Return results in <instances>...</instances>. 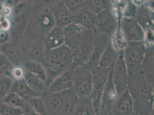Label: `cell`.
<instances>
[{
  "instance_id": "23",
  "label": "cell",
  "mask_w": 154,
  "mask_h": 115,
  "mask_svg": "<svg viewBox=\"0 0 154 115\" xmlns=\"http://www.w3.org/2000/svg\"><path fill=\"white\" fill-rule=\"evenodd\" d=\"M85 7L93 13L98 14L106 9H112V5L110 1L106 0H86L85 1Z\"/></svg>"
},
{
  "instance_id": "32",
  "label": "cell",
  "mask_w": 154,
  "mask_h": 115,
  "mask_svg": "<svg viewBox=\"0 0 154 115\" xmlns=\"http://www.w3.org/2000/svg\"><path fill=\"white\" fill-rule=\"evenodd\" d=\"M128 2L125 7V11L124 12L123 17L128 18H135L137 12L138 7H137L131 1H129Z\"/></svg>"
},
{
  "instance_id": "19",
  "label": "cell",
  "mask_w": 154,
  "mask_h": 115,
  "mask_svg": "<svg viewBox=\"0 0 154 115\" xmlns=\"http://www.w3.org/2000/svg\"><path fill=\"white\" fill-rule=\"evenodd\" d=\"M36 26L40 30V32L44 34V36L55 26V23L52 16L50 9L47 8L38 16L35 20Z\"/></svg>"
},
{
  "instance_id": "11",
  "label": "cell",
  "mask_w": 154,
  "mask_h": 115,
  "mask_svg": "<svg viewBox=\"0 0 154 115\" xmlns=\"http://www.w3.org/2000/svg\"><path fill=\"white\" fill-rule=\"evenodd\" d=\"M97 26L95 31L112 38L118 26L117 20L112 9L105 10L98 14Z\"/></svg>"
},
{
  "instance_id": "35",
  "label": "cell",
  "mask_w": 154,
  "mask_h": 115,
  "mask_svg": "<svg viewBox=\"0 0 154 115\" xmlns=\"http://www.w3.org/2000/svg\"><path fill=\"white\" fill-rule=\"evenodd\" d=\"M0 25L1 27V30L8 32L11 26V21L5 17L0 16Z\"/></svg>"
},
{
  "instance_id": "30",
  "label": "cell",
  "mask_w": 154,
  "mask_h": 115,
  "mask_svg": "<svg viewBox=\"0 0 154 115\" xmlns=\"http://www.w3.org/2000/svg\"><path fill=\"white\" fill-rule=\"evenodd\" d=\"M64 4L73 15L85 5L84 0H64Z\"/></svg>"
},
{
  "instance_id": "27",
  "label": "cell",
  "mask_w": 154,
  "mask_h": 115,
  "mask_svg": "<svg viewBox=\"0 0 154 115\" xmlns=\"http://www.w3.org/2000/svg\"><path fill=\"white\" fill-rule=\"evenodd\" d=\"M24 101L17 93L12 91H11L1 100V102L7 105L20 108H21Z\"/></svg>"
},
{
  "instance_id": "31",
  "label": "cell",
  "mask_w": 154,
  "mask_h": 115,
  "mask_svg": "<svg viewBox=\"0 0 154 115\" xmlns=\"http://www.w3.org/2000/svg\"><path fill=\"white\" fill-rule=\"evenodd\" d=\"M0 115H23L21 109L15 108L7 105L3 102H0Z\"/></svg>"
},
{
  "instance_id": "10",
  "label": "cell",
  "mask_w": 154,
  "mask_h": 115,
  "mask_svg": "<svg viewBox=\"0 0 154 115\" xmlns=\"http://www.w3.org/2000/svg\"><path fill=\"white\" fill-rule=\"evenodd\" d=\"M95 39L94 43V48L90 55V58L87 64L84 66L92 74L94 73L98 68V64L100 57L104 51L106 45L110 39L112 38L106 35L98 33L94 31Z\"/></svg>"
},
{
  "instance_id": "37",
  "label": "cell",
  "mask_w": 154,
  "mask_h": 115,
  "mask_svg": "<svg viewBox=\"0 0 154 115\" xmlns=\"http://www.w3.org/2000/svg\"><path fill=\"white\" fill-rule=\"evenodd\" d=\"M9 35L8 32L1 31L0 32V45H5L8 42Z\"/></svg>"
},
{
  "instance_id": "1",
  "label": "cell",
  "mask_w": 154,
  "mask_h": 115,
  "mask_svg": "<svg viewBox=\"0 0 154 115\" xmlns=\"http://www.w3.org/2000/svg\"><path fill=\"white\" fill-rule=\"evenodd\" d=\"M43 97L47 115H73L78 102L72 88L57 93L45 92Z\"/></svg>"
},
{
  "instance_id": "34",
  "label": "cell",
  "mask_w": 154,
  "mask_h": 115,
  "mask_svg": "<svg viewBox=\"0 0 154 115\" xmlns=\"http://www.w3.org/2000/svg\"><path fill=\"white\" fill-rule=\"evenodd\" d=\"M25 70H24L20 67H14L12 73V78L15 80H19L24 78Z\"/></svg>"
},
{
  "instance_id": "42",
  "label": "cell",
  "mask_w": 154,
  "mask_h": 115,
  "mask_svg": "<svg viewBox=\"0 0 154 115\" xmlns=\"http://www.w3.org/2000/svg\"></svg>"
},
{
  "instance_id": "20",
  "label": "cell",
  "mask_w": 154,
  "mask_h": 115,
  "mask_svg": "<svg viewBox=\"0 0 154 115\" xmlns=\"http://www.w3.org/2000/svg\"><path fill=\"white\" fill-rule=\"evenodd\" d=\"M11 91L17 93L25 101L35 97L42 96L31 89L24 79L14 81Z\"/></svg>"
},
{
  "instance_id": "6",
  "label": "cell",
  "mask_w": 154,
  "mask_h": 115,
  "mask_svg": "<svg viewBox=\"0 0 154 115\" xmlns=\"http://www.w3.org/2000/svg\"><path fill=\"white\" fill-rule=\"evenodd\" d=\"M94 39V31L89 30L82 44L72 50V67H82L87 64L93 50Z\"/></svg>"
},
{
  "instance_id": "25",
  "label": "cell",
  "mask_w": 154,
  "mask_h": 115,
  "mask_svg": "<svg viewBox=\"0 0 154 115\" xmlns=\"http://www.w3.org/2000/svg\"><path fill=\"white\" fill-rule=\"evenodd\" d=\"M14 66L9 59L0 52V75L12 78Z\"/></svg>"
},
{
  "instance_id": "33",
  "label": "cell",
  "mask_w": 154,
  "mask_h": 115,
  "mask_svg": "<svg viewBox=\"0 0 154 115\" xmlns=\"http://www.w3.org/2000/svg\"><path fill=\"white\" fill-rule=\"evenodd\" d=\"M21 109L23 115H41L38 113L26 101H24Z\"/></svg>"
},
{
  "instance_id": "18",
  "label": "cell",
  "mask_w": 154,
  "mask_h": 115,
  "mask_svg": "<svg viewBox=\"0 0 154 115\" xmlns=\"http://www.w3.org/2000/svg\"><path fill=\"white\" fill-rule=\"evenodd\" d=\"M119 51L113 45L112 39H110L100 59L98 67L111 68L115 62Z\"/></svg>"
},
{
  "instance_id": "29",
  "label": "cell",
  "mask_w": 154,
  "mask_h": 115,
  "mask_svg": "<svg viewBox=\"0 0 154 115\" xmlns=\"http://www.w3.org/2000/svg\"><path fill=\"white\" fill-rule=\"evenodd\" d=\"M1 52L5 54L9 60L12 62V61H15L18 59L19 51L17 46L12 44H9L8 42L0 46Z\"/></svg>"
},
{
  "instance_id": "26",
  "label": "cell",
  "mask_w": 154,
  "mask_h": 115,
  "mask_svg": "<svg viewBox=\"0 0 154 115\" xmlns=\"http://www.w3.org/2000/svg\"><path fill=\"white\" fill-rule=\"evenodd\" d=\"M26 102L38 114L47 115V109L43 96L33 97L26 101Z\"/></svg>"
},
{
  "instance_id": "38",
  "label": "cell",
  "mask_w": 154,
  "mask_h": 115,
  "mask_svg": "<svg viewBox=\"0 0 154 115\" xmlns=\"http://www.w3.org/2000/svg\"><path fill=\"white\" fill-rule=\"evenodd\" d=\"M132 115H139V114H138V113H136V112H134V113H133V114H132Z\"/></svg>"
},
{
  "instance_id": "41",
  "label": "cell",
  "mask_w": 154,
  "mask_h": 115,
  "mask_svg": "<svg viewBox=\"0 0 154 115\" xmlns=\"http://www.w3.org/2000/svg\"></svg>"
},
{
  "instance_id": "16",
  "label": "cell",
  "mask_w": 154,
  "mask_h": 115,
  "mask_svg": "<svg viewBox=\"0 0 154 115\" xmlns=\"http://www.w3.org/2000/svg\"><path fill=\"white\" fill-rule=\"evenodd\" d=\"M72 17L74 23L82 26L85 28L90 31H95L96 30L97 14L90 11L85 5L77 13L74 14Z\"/></svg>"
},
{
  "instance_id": "2",
  "label": "cell",
  "mask_w": 154,
  "mask_h": 115,
  "mask_svg": "<svg viewBox=\"0 0 154 115\" xmlns=\"http://www.w3.org/2000/svg\"><path fill=\"white\" fill-rule=\"evenodd\" d=\"M124 51V59L129 76L138 70L146 57L147 47L145 41L127 43Z\"/></svg>"
},
{
  "instance_id": "40",
  "label": "cell",
  "mask_w": 154,
  "mask_h": 115,
  "mask_svg": "<svg viewBox=\"0 0 154 115\" xmlns=\"http://www.w3.org/2000/svg\"><path fill=\"white\" fill-rule=\"evenodd\" d=\"M0 46H1V45H0ZM0 52H1V50H0Z\"/></svg>"
},
{
  "instance_id": "24",
  "label": "cell",
  "mask_w": 154,
  "mask_h": 115,
  "mask_svg": "<svg viewBox=\"0 0 154 115\" xmlns=\"http://www.w3.org/2000/svg\"><path fill=\"white\" fill-rule=\"evenodd\" d=\"M90 97L78 98L77 108L73 115H96Z\"/></svg>"
},
{
  "instance_id": "5",
  "label": "cell",
  "mask_w": 154,
  "mask_h": 115,
  "mask_svg": "<svg viewBox=\"0 0 154 115\" xmlns=\"http://www.w3.org/2000/svg\"><path fill=\"white\" fill-rule=\"evenodd\" d=\"M111 68L98 67L93 73V88L90 99L96 115H99L104 86L109 77Z\"/></svg>"
},
{
  "instance_id": "7",
  "label": "cell",
  "mask_w": 154,
  "mask_h": 115,
  "mask_svg": "<svg viewBox=\"0 0 154 115\" xmlns=\"http://www.w3.org/2000/svg\"><path fill=\"white\" fill-rule=\"evenodd\" d=\"M47 63H57L60 64L64 69L68 70L72 66L73 54L70 48L63 45L62 46L46 51L43 66Z\"/></svg>"
},
{
  "instance_id": "15",
  "label": "cell",
  "mask_w": 154,
  "mask_h": 115,
  "mask_svg": "<svg viewBox=\"0 0 154 115\" xmlns=\"http://www.w3.org/2000/svg\"><path fill=\"white\" fill-rule=\"evenodd\" d=\"M74 70L75 67L71 66L47 86L46 92L57 93L71 88Z\"/></svg>"
},
{
  "instance_id": "14",
  "label": "cell",
  "mask_w": 154,
  "mask_h": 115,
  "mask_svg": "<svg viewBox=\"0 0 154 115\" xmlns=\"http://www.w3.org/2000/svg\"><path fill=\"white\" fill-rule=\"evenodd\" d=\"M134 112V101L128 88L118 96L109 115H132Z\"/></svg>"
},
{
  "instance_id": "17",
  "label": "cell",
  "mask_w": 154,
  "mask_h": 115,
  "mask_svg": "<svg viewBox=\"0 0 154 115\" xmlns=\"http://www.w3.org/2000/svg\"><path fill=\"white\" fill-rule=\"evenodd\" d=\"M43 43L45 52L54 50L64 45V33L63 28L55 26L45 35Z\"/></svg>"
},
{
  "instance_id": "36",
  "label": "cell",
  "mask_w": 154,
  "mask_h": 115,
  "mask_svg": "<svg viewBox=\"0 0 154 115\" xmlns=\"http://www.w3.org/2000/svg\"><path fill=\"white\" fill-rule=\"evenodd\" d=\"M12 10L11 7L7 5H3L2 10L0 12V16L8 18V17H9L12 14Z\"/></svg>"
},
{
  "instance_id": "39",
  "label": "cell",
  "mask_w": 154,
  "mask_h": 115,
  "mask_svg": "<svg viewBox=\"0 0 154 115\" xmlns=\"http://www.w3.org/2000/svg\"><path fill=\"white\" fill-rule=\"evenodd\" d=\"M2 30H1V25H0V32Z\"/></svg>"
},
{
  "instance_id": "12",
  "label": "cell",
  "mask_w": 154,
  "mask_h": 115,
  "mask_svg": "<svg viewBox=\"0 0 154 115\" xmlns=\"http://www.w3.org/2000/svg\"><path fill=\"white\" fill-rule=\"evenodd\" d=\"M117 97V93L113 82L111 67L108 80L103 89L99 115H110L112 108Z\"/></svg>"
},
{
  "instance_id": "28",
  "label": "cell",
  "mask_w": 154,
  "mask_h": 115,
  "mask_svg": "<svg viewBox=\"0 0 154 115\" xmlns=\"http://www.w3.org/2000/svg\"><path fill=\"white\" fill-rule=\"evenodd\" d=\"M13 78L5 76L0 75V99L4 97L11 91L13 86Z\"/></svg>"
},
{
  "instance_id": "21",
  "label": "cell",
  "mask_w": 154,
  "mask_h": 115,
  "mask_svg": "<svg viewBox=\"0 0 154 115\" xmlns=\"http://www.w3.org/2000/svg\"><path fill=\"white\" fill-rule=\"evenodd\" d=\"M23 79L30 88L39 95L43 96L46 92L47 83L36 76L25 70Z\"/></svg>"
},
{
  "instance_id": "8",
  "label": "cell",
  "mask_w": 154,
  "mask_h": 115,
  "mask_svg": "<svg viewBox=\"0 0 154 115\" xmlns=\"http://www.w3.org/2000/svg\"><path fill=\"white\" fill-rule=\"evenodd\" d=\"M120 27L124 40L127 43L144 41L145 31L135 18L122 17Z\"/></svg>"
},
{
  "instance_id": "9",
  "label": "cell",
  "mask_w": 154,
  "mask_h": 115,
  "mask_svg": "<svg viewBox=\"0 0 154 115\" xmlns=\"http://www.w3.org/2000/svg\"><path fill=\"white\" fill-rule=\"evenodd\" d=\"M64 44L72 51L84 42L89 30L75 23H71L63 28Z\"/></svg>"
},
{
  "instance_id": "13",
  "label": "cell",
  "mask_w": 154,
  "mask_h": 115,
  "mask_svg": "<svg viewBox=\"0 0 154 115\" xmlns=\"http://www.w3.org/2000/svg\"><path fill=\"white\" fill-rule=\"evenodd\" d=\"M50 9L55 26L63 28L73 23L72 15L64 4L63 1L54 2Z\"/></svg>"
},
{
  "instance_id": "22",
  "label": "cell",
  "mask_w": 154,
  "mask_h": 115,
  "mask_svg": "<svg viewBox=\"0 0 154 115\" xmlns=\"http://www.w3.org/2000/svg\"><path fill=\"white\" fill-rule=\"evenodd\" d=\"M25 70L40 78L47 83V74L43 64L34 60L28 61L24 64Z\"/></svg>"
},
{
  "instance_id": "4",
  "label": "cell",
  "mask_w": 154,
  "mask_h": 115,
  "mask_svg": "<svg viewBox=\"0 0 154 115\" xmlns=\"http://www.w3.org/2000/svg\"><path fill=\"white\" fill-rule=\"evenodd\" d=\"M112 79L117 96L127 89L129 76L127 67L124 59L123 48L120 50L115 62L112 67Z\"/></svg>"
},
{
  "instance_id": "3",
  "label": "cell",
  "mask_w": 154,
  "mask_h": 115,
  "mask_svg": "<svg viewBox=\"0 0 154 115\" xmlns=\"http://www.w3.org/2000/svg\"><path fill=\"white\" fill-rule=\"evenodd\" d=\"M93 88V74L84 66L75 67L72 89L78 98L90 97Z\"/></svg>"
}]
</instances>
